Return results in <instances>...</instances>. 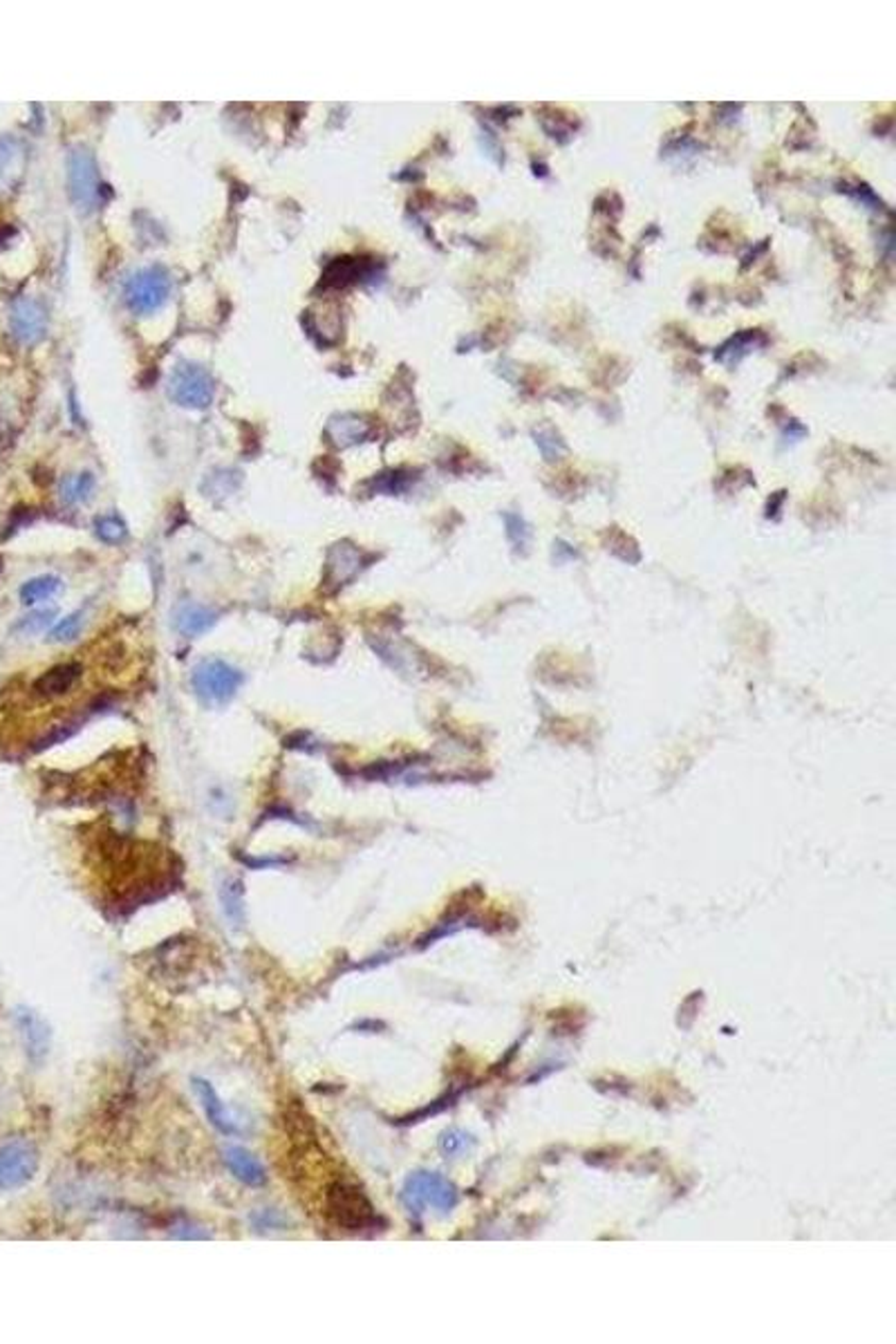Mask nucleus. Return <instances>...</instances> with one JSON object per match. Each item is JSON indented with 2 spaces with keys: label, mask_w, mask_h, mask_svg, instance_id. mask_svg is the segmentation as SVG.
I'll list each match as a JSON object with an SVG mask.
<instances>
[{
  "label": "nucleus",
  "mask_w": 896,
  "mask_h": 1344,
  "mask_svg": "<svg viewBox=\"0 0 896 1344\" xmlns=\"http://www.w3.org/2000/svg\"><path fill=\"white\" fill-rule=\"evenodd\" d=\"M325 1214L329 1224L341 1230H361L374 1222V1208L368 1196L345 1179L329 1183L325 1192Z\"/></svg>",
  "instance_id": "1"
},
{
  "label": "nucleus",
  "mask_w": 896,
  "mask_h": 1344,
  "mask_svg": "<svg viewBox=\"0 0 896 1344\" xmlns=\"http://www.w3.org/2000/svg\"><path fill=\"white\" fill-rule=\"evenodd\" d=\"M12 162H14V144L12 141H3V144H0V182L5 180V173H7V171H3V168H7Z\"/></svg>",
  "instance_id": "20"
},
{
  "label": "nucleus",
  "mask_w": 896,
  "mask_h": 1344,
  "mask_svg": "<svg viewBox=\"0 0 896 1344\" xmlns=\"http://www.w3.org/2000/svg\"><path fill=\"white\" fill-rule=\"evenodd\" d=\"M12 327L18 341L36 343L46 334V309L32 299H23L14 305Z\"/></svg>",
  "instance_id": "8"
},
{
  "label": "nucleus",
  "mask_w": 896,
  "mask_h": 1344,
  "mask_svg": "<svg viewBox=\"0 0 896 1344\" xmlns=\"http://www.w3.org/2000/svg\"><path fill=\"white\" fill-rule=\"evenodd\" d=\"M38 1167V1154L28 1141H12L0 1147V1188L12 1190L28 1183Z\"/></svg>",
  "instance_id": "6"
},
{
  "label": "nucleus",
  "mask_w": 896,
  "mask_h": 1344,
  "mask_svg": "<svg viewBox=\"0 0 896 1344\" xmlns=\"http://www.w3.org/2000/svg\"><path fill=\"white\" fill-rule=\"evenodd\" d=\"M61 590V578L56 576H36L20 587V601L26 605H36L40 601L52 599Z\"/></svg>",
  "instance_id": "14"
},
{
  "label": "nucleus",
  "mask_w": 896,
  "mask_h": 1344,
  "mask_svg": "<svg viewBox=\"0 0 896 1344\" xmlns=\"http://www.w3.org/2000/svg\"><path fill=\"white\" fill-rule=\"evenodd\" d=\"M171 281L162 267H149L126 283V303L135 314H153L169 299Z\"/></svg>",
  "instance_id": "5"
},
{
  "label": "nucleus",
  "mask_w": 896,
  "mask_h": 1344,
  "mask_svg": "<svg viewBox=\"0 0 896 1344\" xmlns=\"http://www.w3.org/2000/svg\"><path fill=\"white\" fill-rule=\"evenodd\" d=\"M218 612L212 610V607H204L198 603H184L180 605L175 615H173V625L177 633L186 639H196L200 635H204L206 629H212L218 621Z\"/></svg>",
  "instance_id": "9"
},
{
  "label": "nucleus",
  "mask_w": 896,
  "mask_h": 1344,
  "mask_svg": "<svg viewBox=\"0 0 896 1344\" xmlns=\"http://www.w3.org/2000/svg\"><path fill=\"white\" fill-rule=\"evenodd\" d=\"M361 567H364V560L357 548H341V544H337V548L329 550V558L325 565V570H327L325 581H332L337 592L341 585H345L350 578L357 576Z\"/></svg>",
  "instance_id": "11"
},
{
  "label": "nucleus",
  "mask_w": 896,
  "mask_h": 1344,
  "mask_svg": "<svg viewBox=\"0 0 896 1344\" xmlns=\"http://www.w3.org/2000/svg\"><path fill=\"white\" fill-rule=\"evenodd\" d=\"M244 682V675L222 659H204L193 668L191 684L196 695L206 706H224L236 698Z\"/></svg>",
  "instance_id": "2"
},
{
  "label": "nucleus",
  "mask_w": 896,
  "mask_h": 1344,
  "mask_svg": "<svg viewBox=\"0 0 896 1344\" xmlns=\"http://www.w3.org/2000/svg\"><path fill=\"white\" fill-rule=\"evenodd\" d=\"M54 617H56V610H40V612H32L30 617H26L23 621L18 623V627H20V629H26V633H40V629H46L48 625H52Z\"/></svg>",
  "instance_id": "19"
},
{
  "label": "nucleus",
  "mask_w": 896,
  "mask_h": 1344,
  "mask_svg": "<svg viewBox=\"0 0 896 1344\" xmlns=\"http://www.w3.org/2000/svg\"><path fill=\"white\" fill-rule=\"evenodd\" d=\"M81 675H83V666L81 663H58V666L46 670L44 675H40L34 682L32 690L36 692L38 698H44V700L64 698L66 692H70L79 684Z\"/></svg>",
  "instance_id": "7"
},
{
  "label": "nucleus",
  "mask_w": 896,
  "mask_h": 1344,
  "mask_svg": "<svg viewBox=\"0 0 896 1344\" xmlns=\"http://www.w3.org/2000/svg\"><path fill=\"white\" fill-rule=\"evenodd\" d=\"M68 182L74 204L81 212H95L101 202L99 168L90 151L74 149L68 157Z\"/></svg>",
  "instance_id": "3"
},
{
  "label": "nucleus",
  "mask_w": 896,
  "mask_h": 1344,
  "mask_svg": "<svg viewBox=\"0 0 896 1344\" xmlns=\"http://www.w3.org/2000/svg\"><path fill=\"white\" fill-rule=\"evenodd\" d=\"M92 489H95V477L90 473H81L66 482L64 498L68 502H83L92 495Z\"/></svg>",
  "instance_id": "17"
},
{
  "label": "nucleus",
  "mask_w": 896,
  "mask_h": 1344,
  "mask_svg": "<svg viewBox=\"0 0 896 1344\" xmlns=\"http://www.w3.org/2000/svg\"><path fill=\"white\" fill-rule=\"evenodd\" d=\"M218 894H220L224 917L232 921L234 928H240L242 919H244V888H242V880L234 878V876H224L220 880Z\"/></svg>",
  "instance_id": "13"
},
{
  "label": "nucleus",
  "mask_w": 896,
  "mask_h": 1344,
  "mask_svg": "<svg viewBox=\"0 0 896 1344\" xmlns=\"http://www.w3.org/2000/svg\"><path fill=\"white\" fill-rule=\"evenodd\" d=\"M81 625H83V612H74V615L66 617L64 621L56 623V625L50 629L48 641H52V643H68V641H74V639L79 637V633H81Z\"/></svg>",
  "instance_id": "16"
},
{
  "label": "nucleus",
  "mask_w": 896,
  "mask_h": 1344,
  "mask_svg": "<svg viewBox=\"0 0 896 1344\" xmlns=\"http://www.w3.org/2000/svg\"><path fill=\"white\" fill-rule=\"evenodd\" d=\"M224 1161L236 1179L242 1181L244 1186H263L267 1179L260 1161L254 1157V1154H249L242 1147H229L224 1152Z\"/></svg>",
  "instance_id": "12"
},
{
  "label": "nucleus",
  "mask_w": 896,
  "mask_h": 1344,
  "mask_svg": "<svg viewBox=\"0 0 896 1344\" xmlns=\"http://www.w3.org/2000/svg\"><path fill=\"white\" fill-rule=\"evenodd\" d=\"M169 394L184 408L202 410L214 402V382L208 372L196 364H180L169 380Z\"/></svg>",
  "instance_id": "4"
},
{
  "label": "nucleus",
  "mask_w": 896,
  "mask_h": 1344,
  "mask_svg": "<svg viewBox=\"0 0 896 1344\" xmlns=\"http://www.w3.org/2000/svg\"><path fill=\"white\" fill-rule=\"evenodd\" d=\"M0 574H3V558H0Z\"/></svg>",
  "instance_id": "21"
},
{
  "label": "nucleus",
  "mask_w": 896,
  "mask_h": 1344,
  "mask_svg": "<svg viewBox=\"0 0 896 1344\" xmlns=\"http://www.w3.org/2000/svg\"><path fill=\"white\" fill-rule=\"evenodd\" d=\"M193 1089H196V1094H198V1098L202 1103V1109H204L208 1123H212L218 1131H222L224 1137H232V1133H236L238 1131L236 1121L229 1116V1111L222 1105L218 1091L214 1089V1085L208 1082V1080H202V1078H193Z\"/></svg>",
  "instance_id": "10"
},
{
  "label": "nucleus",
  "mask_w": 896,
  "mask_h": 1344,
  "mask_svg": "<svg viewBox=\"0 0 896 1344\" xmlns=\"http://www.w3.org/2000/svg\"><path fill=\"white\" fill-rule=\"evenodd\" d=\"M95 530H97L99 540H103L106 544H119V542L126 540V536H129L126 522H123L117 514L99 516L95 520Z\"/></svg>",
  "instance_id": "15"
},
{
  "label": "nucleus",
  "mask_w": 896,
  "mask_h": 1344,
  "mask_svg": "<svg viewBox=\"0 0 896 1344\" xmlns=\"http://www.w3.org/2000/svg\"><path fill=\"white\" fill-rule=\"evenodd\" d=\"M77 730H79V724H77V722L61 724V726H56L50 735H46L44 740L38 742L36 751H44V749H50V746H54V744H58V742H66V740H70V738H72V735H74Z\"/></svg>",
  "instance_id": "18"
}]
</instances>
